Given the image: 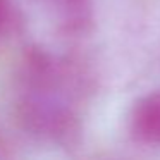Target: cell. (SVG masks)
Returning <instances> with one entry per match:
<instances>
[{"label": "cell", "mask_w": 160, "mask_h": 160, "mask_svg": "<svg viewBox=\"0 0 160 160\" xmlns=\"http://www.w3.org/2000/svg\"><path fill=\"white\" fill-rule=\"evenodd\" d=\"M91 86L90 66L81 57L29 47L16 71V121L40 141L72 146L81 134L79 103Z\"/></svg>", "instance_id": "1"}, {"label": "cell", "mask_w": 160, "mask_h": 160, "mask_svg": "<svg viewBox=\"0 0 160 160\" xmlns=\"http://www.w3.org/2000/svg\"><path fill=\"white\" fill-rule=\"evenodd\" d=\"M42 12L64 38L79 40L95 26V0H38Z\"/></svg>", "instance_id": "2"}, {"label": "cell", "mask_w": 160, "mask_h": 160, "mask_svg": "<svg viewBox=\"0 0 160 160\" xmlns=\"http://www.w3.org/2000/svg\"><path fill=\"white\" fill-rule=\"evenodd\" d=\"M129 128L136 139L146 145H160V91L146 93L134 102Z\"/></svg>", "instance_id": "3"}, {"label": "cell", "mask_w": 160, "mask_h": 160, "mask_svg": "<svg viewBox=\"0 0 160 160\" xmlns=\"http://www.w3.org/2000/svg\"><path fill=\"white\" fill-rule=\"evenodd\" d=\"M21 12L14 0H0V43L7 42L11 36L21 31Z\"/></svg>", "instance_id": "4"}]
</instances>
